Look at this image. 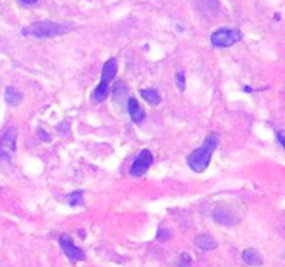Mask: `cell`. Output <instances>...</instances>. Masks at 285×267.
<instances>
[{
  "label": "cell",
  "instance_id": "obj_10",
  "mask_svg": "<svg viewBox=\"0 0 285 267\" xmlns=\"http://www.w3.org/2000/svg\"><path fill=\"white\" fill-rule=\"evenodd\" d=\"M195 244L203 251H213L217 248V244L209 234H201L195 238Z\"/></svg>",
  "mask_w": 285,
  "mask_h": 267
},
{
  "label": "cell",
  "instance_id": "obj_18",
  "mask_svg": "<svg viewBox=\"0 0 285 267\" xmlns=\"http://www.w3.org/2000/svg\"><path fill=\"white\" fill-rule=\"evenodd\" d=\"M39 137H42L45 141H50V137L46 135V132L43 130H39Z\"/></svg>",
  "mask_w": 285,
  "mask_h": 267
},
{
  "label": "cell",
  "instance_id": "obj_7",
  "mask_svg": "<svg viewBox=\"0 0 285 267\" xmlns=\"http://www.w3.org/2000/svg\"><path fill=\"white\" fill-rule=\"evenodd\" d=\"M59 242H60L61 249L64 251L66 256H67L71 262H80V260L85 259V253H83V251L73 244V241H71L70 235L63 234L60 237V239H59Z\"/></svg>",
  "mask_w": 285,
  "mask_h": 267
},
{
  "label": "cell",
  "instance_id": "obj_13",
  "mask_svg": "<svg viewBox=\"0 0 285 267\" xmlns=\"http://www.w3.org/2000/svg\"><path fill=\"white\" fill-rule=\"evenodd\" d=\"M141 96H142L143 99L146 100L148 103L150 105H153V106H156L160 103V95H159V92L156 89H142L141 91Z\"/></svg>",
  "mask_w": 285,
  "mask_h": 267
},
{
  "label": "cell",
  "instance_id": "obj_11",
  "mask_svg": "<svg viewBox=\"0 0 285 267\" xmlns=\"http://www.w3.org/2000/svg\"><path fill=\"white\" fill-rule=\"evenodd\" d=\"M4 98L10 106H18L23 100V93L15 89L14 86H7L6 88V93H4Z\"/></svg>",
  "mask_w": 285,
  "mask_h": 267
},
{
  "label": "cell",
  "instance_id": "obj_9",
  "mask_svg": "<svg viewBox=\"0 0 285 267\" xmlns=\"http://www.w3.org/2000/svg\"><path fill=\"white\" fill-rule=\"evenodd\" d=\"M213 219L217 223H220V224H224V226H234V224H237V217L231 212H228L225 209H221V207H218V209H216L213 212Z\"/></svg>",
  "mask_w": 285,
  "mask_h": 267
},
{
  "label": "cell",
  "instance_id": "obj_19",
  "mask_svg": "<svg viewBox=\"0 0 285 267\" xmlns=\"http://www.w3.org/2000/svg\"><path fill=\"white\" fill-rule=\"evenodd\" d=\"M21 1H23V3H25V4H34L37 0H21Z\"/></svg>",
  "mask_w": 285,
  "mask_h": 267
},
{
  "label": "cell",
  "instance_id": "obj_14",
  "mask_svg": "<svg viewBox=\"0 0 285 267\" xmlns=\"http://www.w3.org/2000/svg\"><path fill=\"white\" fill-rule=\"evenodd\" d=\"M83 192L80 190V191H75L71 192L70 195L67 196L68 203L71 205V206H80V205H82V200H83Z\"/></svg>",
  "mask_w": 285,
  "mask_h": 267
},
{
  "label": "cell",
  "instance_id": "obj_15",
  "mask_svg": "<svg viewBox=\"0 0 285 267\" xmlns=\"http://www.w3.org/2000/svg\"><path fill=\"white\" fill-rule=\"evenodd\" d=\"M175 82H177L178 89H180L181 92H184V89H185V74H184V71H178V73H177Z\"/></svg>",
  "mask_w": 285,
  "mask_h": 267
},
{
  "label": "cell",
  "instance_id": "obj_17",
  "mask_svg": "<svg viewBox=\"0 0 285 267\" xmlns=\"http://www.w3.org/2000/svg\"><path fill=\"white\" fill-rule=\"evenodd\" d=\"M284 135H285V132H284V131H278V132H277V139H278V142H280V145L283 146V148H284V146H285Z\"/></svg>",
  "mask_w": 285,
  "mask_h": 267
},
{
  "label": "cell",
  "instance_id": "obj_16",
  "mask_svg": "<svg viewBox=\"0 0 285 267\" xmlns=\"http://www.w3.org/2000/svg\"><path fill=\"white\" fill-rule=\"evenodd\" d=\"M189 266H191V258H189V255L184 253V255L181 256L180 267H189Z\"/></svg>",
  "mask_w": 285,
  "mask_h": 267
},
{
  "label": "cell",
  "instance_id": "obj_6",
  "mask_svg": "<svg viewBox=\"0 0 285 267\" xmlns=\"http://www.w3.org/2000/svg\"><path fill=\"white\" fill-rule=\"evenodd\" d=\"M153 163V154L148 151L143 149L142 152L138 154L135 161L132 163V166L129 168V174L132 177H141L143 176Z\"/></svg>",
  "mask_w": 285,
  "mask_h": 267
},
{
  "label": "cell",
  "instance_id": "obj_5",
  "mask_svg": "<svg viewBox=\"0 0 285 267\" xmlns=\"http://www.w3.org/2000/svg\"><path fill=\"white\" fill-rule=\"evenodd\" d=\"M17 144V131L14 127L8 128L0 139V160H10L15 153Z\"/></svg>",
  "mask_w": 285,
  "mask_h": 267
},
{
  "label": "cell",
  "instance_id": "obj_4",
  "mask_svg": "<svg viewBox=\"0 0 285 267\" xmlns=\"http://www.w3.org/2000/svg\"><path fill=\"white\" fill-rule=\"evenodd\" d=\"M242 39V32L237 28H220L211 34L210 42L216 47H230Z\"/></svg>",
  "mask_w": 285,
  "mask_h": 267
},
{
  "label": "cell",
  "instance_id": "obj_1",
  "mask_svg": "<svg viewBox=\"0 0 285 267\" xmlns=\"http://www.w3.org/2000/svg\"><path fill=\"white\" fill-rule=\"evenodd\" d=\"M73 30V25L68 23H53V21H39L23 28L24 37H30L35 39L53 38L68 34Z\"/></svg>",
  "mask_w": 285,
  "mask_h": 267
},
{
  "label": "cell",
  "instance_id": "obj_2",
  "mask_svg": "<svg viewBox=\"0 0 285 267\" xmlns=\"http://www.w3.org/2000/svg\"><path fill=\"white\" fill-rule=\"evenodd\" d=\"M218 139L216 132H211L207 137L204 138L203 145L201 148H198L196 151L191 153L188 156V164L192 170H195L198 173H202L203 170H206L209 163H210L211 154L216 151L217 148Z\"/></svg>",
  "mask_w": 285,
  "mask_h": 267
},
{
  "label": "cell",
  "instance_id": "obj_3",
  "mask_svg": "<svg viewBox=\"0 0 285 267\" xmlns=\"http://www.w3.org/2000/svg\"><path fill=\"white\" fill-rule=\"evenodd\" d=\"M117 60L112 57L105 63V67H103V71H102V79H100V84L95 88L93 91V99L102 103L105 102L107 95H109V89H110V82L113 81V78L117 74Z\"/></svg>",
  "mask_w": 285,
  "mask_h": 267
},
{
  "label": "cell",
  "instance_id": "obj_12",
  "mask_svg": "<svg viewBox=\"0 0 285 267\" xmlns=\"http://www.w3.org/2000/svg\"><path fill=\"white\" fill-rule=\"evenodd\" d=\"M242 259L245 260L248 265H250V266L257 267L263 263L262 256H260V253L257 252L256 249H245L242 252Z\"/></svg>",
  "mask_w": 285,
  "mask_h": 267
},
{
  "label": "cell",
  "instance_id": "obj_8",
  "mask_svg": "<svg viewBox=\"0 0 285 267\" xmlns=\"http://www.w3.org/2000/svg\"><path fill=\"white\" fill-rule=\"evenodd\" d=\"M128 113L131 115L132 121L136 122V124L142 122L143 118H145V112H143V109L138 103V100L135 98L128 99Z\"/></svg>",
  "mask_w": 285,
  "mask_h": 267
}]
</instances>
